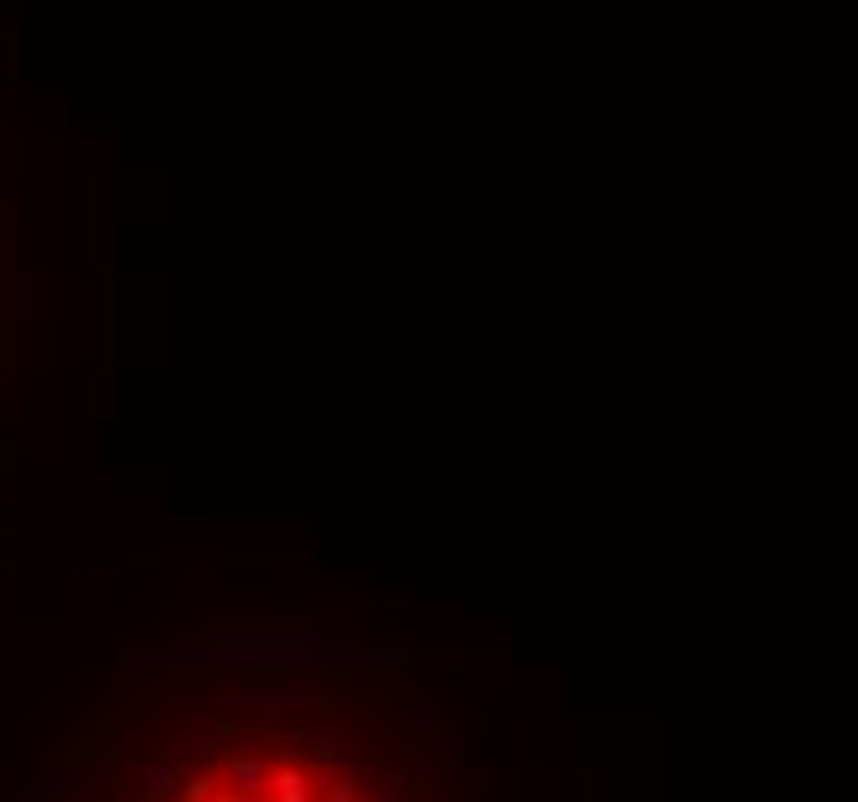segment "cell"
<instances>
[{"mask_svg":"<svg viewBox=\"0 0 858 802\" xmlns=\"http://www.w3.org/2000/svg\"><path fill=\"white\" fill-rule=\"evenodd\" d=\"M192 802H365L346 778L328 784L315 778L309 765L297 759H278V753H260V759H235L229 778H204V784H186Z\"/></svg>","mask_w":858,"mask_h":802,"instance_id":"cell-1","label":"cell"}]
</instances>
